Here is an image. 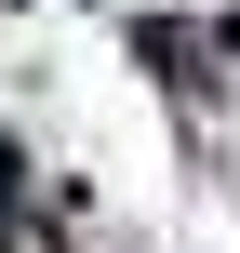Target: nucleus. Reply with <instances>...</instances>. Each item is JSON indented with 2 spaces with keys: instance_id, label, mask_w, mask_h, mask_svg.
<instances>
[{
  "instance_id": "1",
  "label": "nucleus",
  "mask_w": 240,
  "mask_h": 253,
  "mask_svg": "<svg viewBox=\"0 0 240 253\" xmlns=\"http://www.w3.org/2000/svg\"><path fill=\"white\" fill-rule=\"evenodd\" d=\"M0 200H13V147H0Z\"/></svg>"
}]
</instances>
